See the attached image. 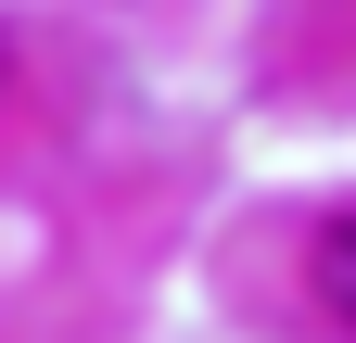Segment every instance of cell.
Returning <instances> with one entry per match:
<instances>
[{
  "label": "cell",
  "instance_id": "1",
  "mask_svg": "<svg viewBox=\"0 0 356 343\" xmlns=\"http://www.w3.org/2000/svg\"><path fill=\"white\" fill-rule=\"evenodd\" d=\"M318 306H331V318L356 331V203H343V217L318 229Z\"/></svg>",
  "mask_w": 356,
  "mask_h": 343
}]
</instances>
